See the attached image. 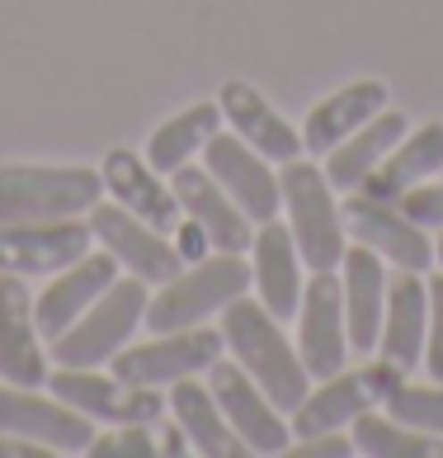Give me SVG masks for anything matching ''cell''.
<instances>
[{
  "label": "cell",
  "mask_w": 443,
  "mask_h": 458,
  "mask_svg": "<svg viewBox=\"0 0 443 458\" xmlns=\"http://www.w3.org/2000/svg\"><path fill=\"white\" fill-rule=\"evenodd\" d=\"M297 354L312 378H330L349 360V331H345V288L335 269L306 279L302 308H297Z\"/></svg>",
  "instance_id": "9a60e30c"
},
{
  "label": "cell",
  "mask_w": 443,
  "mask_h": 458,
  "mask_svg": "<svg viewBox=\"0 0 443 458\" xmlns=\"http://www.w3.org/2000/svg\"><path fill=\"white\" fill-rule=\"evenodd\" d=\"M250 288H260V302L279 321H297L302 308V256L288 223H260L250 242Z\"/></svg>",
  "instance_id": "44dd1931"
},
{
  "label": "cell",
  "mask_w": 443,
  "mask_h": 458,
  "mask_svg": "<svg viewBox=\"0 0 443 458\" xmlns=\"http://www.w3.org/2000/svg\"><path fill=\"white\" fill-rule=\"evenodd\" d=\"M146 321V284L142 279H113L90 308H85L62 335H53V360L62 369H99L132 341Z\"/></svg>",
  "instance_id": "5b68a950"
},
{
  "label": "cell",
  "mask_w": 443,
  "mask_h": 458,
  "mask_svg": "<svg viewBox=\"0 0 443 458\" xmlns=\"http://www.w3.org/2000/svg\"><path fill=\"white\" fill-rule=\"evenodd\" d=\"M382 109H387V86L382 81H354V86L326 95L312 114H306L302 147L312 151V157H326L330 147H339L349 132H359L368 118H378Z\"/></svg>",
  "instance_id": "484cf974"
},
{
  "label": "cell",
  "mask_w": 443,
  "mask_h": 458,
  "mask_svg": "<svg viewBox=\"0 0 443 458\" xmlns=\"http://www.w3.org/2000/svg\"><path fill=\"white\" fill-rule=\"evenodd\" d=\"M217 105H222V118H227L231 132H241V138L260 151L264 161H297L302 157V132L288 123V118L269 105V99L250 86V81H222L217 90Z\"/></svg>",
  "instance_id": "7402d4cb"
},
{
  "label": "cell",
  "mask_w": 443,
  "mask_h": 458,
  "mask_svg": "<svg viewBox=\"0 0 443 458\" xmlns=\"http://www.w3.org/2000/svg\"><path fill=\"white\" fill-rule=\"evenodd\" d=\"M405 132H411V118L397 114V109H382L378 118H368L359 132H349L339 147L326 151V165H321V171H326L330 190H339V194L359 190V184L372 175V165H378Z\"/></svg>",
  "instance_id": "4316f807"
},
{
  "label": "cell",
  "mask_w": 443,
  "mask_h": 458,
  "mask_svg": "<svg viewBox=\"0 0 443 458\" xmlns=\"http://www.w3.org/2000/svg\"><path fill=\"white\" fill-rule=\"evenodd\" d=\"M354 449L368 454V458H443V435H424L411 430L401 420H391L387 411H364L359 420L349 426Z\"/></svg>",
  "instance_id": "f1b7e54d"
},
{
  "label": "cell",
  "mask_w": 443,
  "mask_h": 458,
  "mask_svg": "<svg viewBox=\"0 0 443 458\" xmlns=\"http://www.w3.org/2000/svg\"><path fill=\"white\" fill-rule=\"evenodd\" d=\"M47 393L62 397L66 406H76L90 420H113V426H151L165 411V397H156L151 387H132L113 373L99 369H62L47 373Z\"/></svg>",
  "instance_id": "7c38bea8"
},
{
  "label": "cell",
  "mask_w": 443,
  "mask_h": 458,
  "mask_svg": "<svg viewBox=\"0 0 443 458\" xmlns=\"http://www.w3.org/2000/svg\"><path fill=\"white\" fill-rule=\"evenodd\" d=\"M279 190H283V213H288V232L297 242L302 265L321 275V269H339L345 260V213L335 203V190L321 165L306 157L288 161L279 171Z\"/></svg>",
  "instance_id": "3957f363"
},
{
  "label": "cell",
  "mask_w": 443,
  "mask_h": 458,
  "mask_svg": "<svg viewBox=\"0 0 443 458\" xmlns=\"http://www.w3.org/2000/svg\"><path fill=\"white\" fill-rule=\"evenodd\" d=\"M95 246L90 217H38V223H0V275H57Z\"/></svg>",
  "instance_id": "9c48e42d"
},
{
  "label": "cell",
  "mask_w": 443,
  "mask_h": 458,
  "mask_svg": "<svg viewBox=\"0 0 443 458\" xmlns=\"http://www.w3.org/2000/svg\"><path fill=\"white\" fill-rule=\"evenodd\" d=\"M217 128H222V105H217V99H203V105L180 109L175 118H165V123L151 132L146 161L156 165L161 175L180 171L184 161H194V151L208 147V138H213Z\"/></svg>",
  "instance_id": "83f0119b"
},
{
  "label": "cell",
  "mask_w": 443,
  "mask_h": 458,
  "mask_svg": "<svg viewBox=\"0 0 443 458\" xmlns=\"http://www.w3.org/2000/svg\"><path fill=\"white\" fill-rule=\"evenodd\" d=\"M241 293H250V260L236 250H217L194 269H180L170 284H156V293L146 298V331L161 335L203 327L208 317H222V308Z\"/></svg>",
  "instance_id": "7a4b0ae2"
},
{
  "label": "cell",
  "mask_w": 443,
  "mask_h": 458,
  "mask_svg": "<svg viewBox=\"0 0 443 458\" xmlns=\"http://www.w3.org/2000/svg\"><path fill=\"white\" fill-rule=\"evenodd\" d=\"M104 199V175L90 165H0V223L80 217Z\"/></svg>",
  "instance_id": "277c9868"
},
{
  "label": "cell",
  "mask_w": 443,
  "mask_h": 458,
  "mask_svg": "<svg viewBox=\"0 0 443 458\" xmlns=\"http://www.w3.org/2000/svg\"><path fill=\"white\" fill-rule=\"evenodd\" d=\"M170 190H175L184 217L203 227V236H208L213 250H236V256H246V250H250L255 223L236 208V199L222 190L208 165L184 161L180 171H170Z\"/></svg>",
  "instance_id": "2e32d148"
},
{
  "label": "cell",
  "mask_w": 443,
  "mask_h": 458,
  "mask_svg": "<svg viewBox=\"0 0 443 458\" xmlns=\"http://www.w3.org/2000/svg\"><path fill=\"white\" fill-rule=\"evenodd\" d=\"M387 269L382 256L364 242L345 246L339 260V288H345V331H349V354L372 360L382 335V317H387Z\"/></svg>",
  "instance_id": "e0dca14e"
},
{
  "label": "cell",
  "mask_w": 443,
  "mask_h": 458,
  "mask_svg": "<svg viewBox=\"0 0 443 458\" xmlns=\"http://www.w3.org/2000/svg\"><path fill=\"white\" fill-rule=\"evenodd\" d=\"M113 279H118V260L109 256L104 246H99V250H85L76 265L57 269L53 284H43V293L33 298V321H38V335H43V341L62 335Z\"/></svg>",
  "instance_id": "ac0fdd59"
},
{
  "label": "cell",
  "mask_w": 443,
  "mask_h": 458,
  "mask_svg": "<svg viewBox=\"0 0 443 458\" xmlns=\"http://www.w3.org/2000/svg\"><path fill=\"white\" fill-rule=\"evenodd\" d=\"M401 213L411 217V223H420L424 232H443V184L434 180H424V184H415V190H405L401 199Z\"/></svg>",
  "instance_id": "1f68e13d"
},
{
  "label": "cell",
  "mask_w": 443,
  "mask_h": 458,
  "mask_svg": "<svg viewBox=\"0 0 443 458\" xmlns=\"http://www.w3.org/2000/svg\"><path fill=\"white\" fill-rule=\"evenodd\" d=\"M0 378L20 387L47 383V354L38 350V321L24 275H0Z\"/></svg>",
  "instance_id": "d6986e66"
},
{
  "label": "cell",
  "mask_w": 443,
  "mask_h": 458,
  "mask_svg": "<svg viewBox=\"0 0 443 458\" xmlns=\"http://www.w3.org/2000/svg\"><path fill=\"white\" fill-rule=\"evenodd\" d=\"M293 454H302V458H349V454H359V449H354L349 435L326 430V435H306V439H297Z\"/></svg>",
  "instance_id": "836d02e7"
},
{
  "label": "cell",
  "mask_w": 443,
  "mask_h": 458,
  "mask_svg": "<svg viewBox=\"0 0 443 458\" xmlns=\"http://www.w3.org/2000/svg\"><path fill=\"white\" fill-rule=\"evenodd\" d=\"M0 458H53V449H43V445H33V439H20V435L0 430Z\"/></svg>",
  "instance_id": "e575fe53"
},
{
  "label": "cell",
  "mask_w": 443,
  "mask_h": 458,
  "mask_svg": "<svg viewBox=\"0 0 443 458\" xmlns=\"http://www.w3.org/2000/svg\"><path fill=\"white\" fill-rule=\"evenodd\" d=\"M0 430L33 439L53 454H85L90 439L99 435L85 411L66 406L62 397H38V387L20 383H0Z\"/></svg>",
  "instance_id": "30bf717a"
},
{
  "label": "cell",
  "mask_w": 443,
  "mask_h": 458,
  "mask_svg": "<svg viewBox=\"0 0 443 458\" xmlns=\"http://www.w3.org/2000/svg\"><path fill=\"white\" fill-rule=\"evenodd\" d=\"M90 232H95V246H104L118 260V269H128V275L142 279V284H170L184 269L180 246L170 242L165 232L151 227L146 217L128 213L123 203L99 199L90 208Z\"/></svg>",
  "instance_id": "ba28073f"
},
{
  "label": "cell",
  "mask_w": 443,
  "mask_h": 458,
  "mask_svg": "<svg viewBox=\"0 0 443 458\" xmlns=\"http://www.w3.org/2000/svg\"><path fill=\"white\" fill-rule=\"evenodd\" d=\"M227 341L217 327H184V331H161L142 345H123L109 360V373L132 387H161V383H180L194 373H208Z\"/></svg>",
  "instance_id": "52a82bcc"
},
{
  "label": "cell",
  "mask_w": 443,
  "mask_h": 458,
  "mask_svg": "<svg viewBox=\"0 0 443 458\" xmlns=\"http://www.w3.org/2000/svg\"><path fill=\"white\" fill-rule=\"evenodd\" d=\"M339 213H345V232L354 236V242L372 246L382 260H391L397 269H415V275H424V269L434 265L430 232H424L420 223H411V217L401 213V203L368 199L359 190H349V199L339 203Z\"/></svg>",
  "instance_id": "4fadbf2b"
},
{
  "label": "cell",
  "mask_w": 443,
  "mask_h": 458,
  "mask_svg": "<svg viewBox=\"0 0 443 458\" xmlns=\"http://www.w3.org/2000/svg\"><path fill=\"white\" fill-rule=\"evenodd\" d=\"M424 335H430V279L415 269H401L387 284V317L378 335V360L411 373L424 364Z\"/></svg>",
  "instance_id": "603a6c76"
},
{
  "label": "cell",
  "mask_w": 443,
  "mask_h": 458,
  "mask_svg": "<svg viewBox=\"0 0 443 458\" xmlns=\"http://www.w3.org/2000/svg\"><path fill=\"white\" fill-rule=\"evenodd\" d=\"M85 454L90 458H151V454H161V445L146 435V426H123L118 435H95Z\"/></svg>",
  "instance_id": "4dcf8cb0"
},
{
  "label": "cell",
  "mask_w": 443,
  "mask_h": 458,
  "mask_svg": "<svg viewBox=\"0 0 443 458\" xmlns=\"http://www.w3.org/2000/svg\"><path fill=\"white\" fill-rule=\"evenodd\" d=\"M99 175H104V190L113 194V203H123L128 213L146 217L156 232H175L184 223V208H180L175 190H170L156 165L146 157H138V151L113 147L109 157L99 161Z\"/></svg>",
  "instance_id": "ffe728a7"
},
{
  "label": "cell",
  "mask_w": 443,
  "mask_h": 458,
  "mask_svg": "<svg viewBox=\"0 0 443 458\" xmlns=\"http://www.w3.org/2000/svg\"><path fill=\"white\" fill-rule=\"evenodd\" d=\"M203 165L217 175V184L236 199L250 223H274L283 213V190H279V175L269 171V161L255 151L241 132H213L208 147H203Z\"/></svg>",
  "instance_id": "5bb4252c"
},
{
  "label": "cell",
  "mask_w": 443,
  "mask_h": 458,
  "mask_svg": "<svg viewBox=\"0 0 443 458\" xmlns=\"http://www.w3.org/2000/svg\"><path fill=\"white\" fill-rule=\"evenodd\" d=\"M382 411L391 420H401V426L411 430H424V435H443V383H397L382 402Z\"/></svg>",
  "instance_id": "f546056e"
},
{
  "label": "cell",
  "mask_w": 443,
  "mask_h": 458,
  "mask_svg": "<svg viewBox=\"0 0 443 458\" xmlns=\"http://www.w3.org/2000/svg\"><path fill=\"white\" fill-rule=\"evenodd\" d=\"M165 411L175 416L180 435L189 439V449L203 454V458H246L250 454L246 439L227 426V416H222V406H217L208 383H194V378L170 383Z\"/></svg>",
  "instance_id": "cb8c5ba5"
},
{
  "label": "cell",
  "mask_w": 443,
  "mask_h": 458,
  "mask_svg": "<svg viewBox=\"0 0 443 458\" xmlns=\"http://www.w3.org/2000/svg\"><path fill=\"white\" fill-rule=\"evenodd\" d=\"M424 373L443 383V275L430 279V335H424Z\"/></svg>",
  "instance_id": "d6a6232c"
},
{
  "label": "cell",
  "mask_w": 443,
  "mask_h": 458,
  "mask_svg": "<svg viewBox=\"0 0 443 458\" xmlns=\"http://www.w3.org/2000/svg\"><path fill=\"white\" fill-rule=\"evenodd\" d=\"M434 265L443 269V236H439V242H434Z\"/></svg>",
  "instance_id": "d590c367"
},
{
  "label": "cell",
  "mask_w": 443,
  "mask_h": 458,
  "mask_svg": "<svg viewBox=\"0 0 443 458\" xmlns=\"http://www.w3.org/2000/svg\"><path fill=\"white\" fill-rule=\"evenodd\" d=\"M405 378V369L397 364H364V369H339L330 373V378H321V387H312V393L302 397V406L293 411V435L306 439V435H326V430H349L354 420H359L364 411H372V406H382L387 393Z\"/></svg>",
  "instance_id": "8992f818"
},
{
  "label": "cell",
  "mask_w": 443,
  "mask_h": 458,
  "mask_svg": "<svg viewBox=\"0 0 443 458\" xmlns=\"http://www.w3.org/2000/svg\"><path fill=\"white\" fill-rule=\"evenodd\" d=\"M222 341H227V354L260 383V393L279 411L293 416L302 406V397L312 393V373H306L302 354L283 335V321L260 298L241 293L222 308Z\"/></svg>",
  "instance_id": "6da1fadb"
},
{
  "label": "cell",
  "mask_w": 443,
  "mask_h": 458,
  "mask_svg": "<svg viewBox=\"0 0 443 458\" xmlns=\"http://www.w3.org/2000/svg\"><path fill=\"white\" fill-rule=\"evenodd\" d=\"M208 387L227 416V426L250 445V454H288L293 449V426L283 420V411L260 393V383L236 364V360H217L208 369Z\"/></svg>",
  "instance_id": "8fae6325"
},
{
  "label": "cell",
  "mask_w": 443,
  "mask_h": 458,
  "mask_svg": "<svg viewBox=\"0 0 443 458\" xmlns=\"http://www.w3.org/2000/svg\"><path fill=\"white\" fill-rule=\"evenodd\" d=\"M439 171H443V123H424V128H411L372 165V175L359 184V194L397 203L405 190H415V184H424Z\"/></svg>",
  "instance_id": "d4e9b609"
}]
</instances>
